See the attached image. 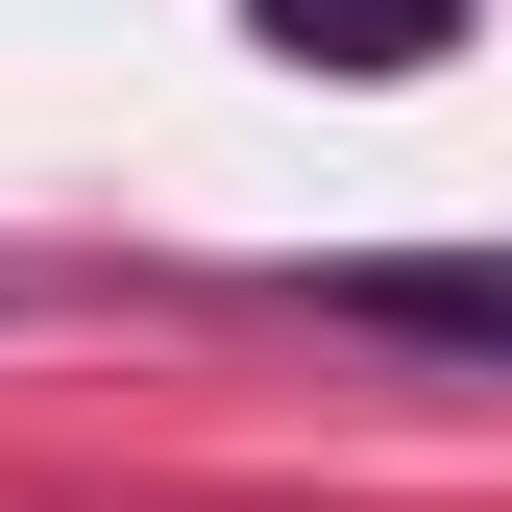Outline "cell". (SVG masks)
Masks as SVG:
<instances>
[{
    "label": "cell",
    "instance_id": "7a4b0ae2",
    "mask_svg": "<svg viewBox=\"0 0 512 512\" xmlns=\"http://www.w3.org/2000/svg\"><path fill=\"white\" fill-rule=\"evenodd\" d=\"M244 25H269L293 74H439V49H464V0H244Z\"/></svg>",
    "mask_w": 512,
    "mask_h": 512
},
{
    "label": "cell",
    "instance_id": "6da1fadb",
    "mask_svg": "<svg viewBox=\"0 0 512 512\" xmlns=\"http://www.w3.org/2000/svg\"><path fill=\"white\" fill-rule=\"evenodd\" d=\"M317 317L439 342V366H512V244H366V269H317Z\"/></svg>",
    "mask_w": 512,
    "mask_h": 512
}]
</instances>
